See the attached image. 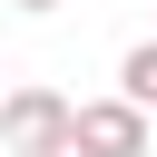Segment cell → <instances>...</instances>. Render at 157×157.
Segmentation results:
<instances>
[{
  "mask_svg": "<svg viewBox=\"0 0 157 157\" xmlns=\"http://www.w3.org/2000/svg\"><path fill=\"white\" fill-rule=\"evenodd\" d=\"M78 157H147V108L118 88V98H88L78 108Z\"/></svg>",
  "mask_w": 157,
  "mask_h": 157,
  "instance_id": "cell-2",
  "label": "cell"
},
{
  "mask_svg": "<svg viewBox=\"0 0 157 157\" xmlns=\"http://www.w3.org/2000/svg\"><path fill=\"white\" fill-rule=\"evenodd\" d=\"M118 88H128L137 108H157V39H137V49L118 59Z\"/></svg>",
  "mask_w": 157,
  "mask_h": 157,
  "instance_id": "cell-3",
  "label": "cell"
},
{
  "mask_svg": "<svg viewBox=\"0 0 157 157\" xmlns=\"http://www.w3.org/2000/svg\"><path fill=\"white\" fill-rule=\"evenodd\" d=\"M10 10H59V0H10Z\"/></svg>",
  "mask_w": 157,
  "mask_h": 157,
  "instance_id": "cell-4",
  "label": "cell"
},
{
  "mask_svg": "<svg viewBox=\"0 0 157 157\" xmlns=\"http://www.w3.org/2000/svg\"><path fill=\"white\" fill-rule=\"evenodd\" d=\"M0 137H10V157H78V108L59 88H10Z\"/></svg>",
  "mask_w": 157,
  "mask_h": 157,
  "instance_id": "cell-1",
  "label": "cell"
}]
</instances>
